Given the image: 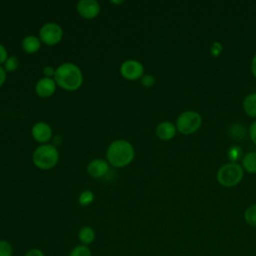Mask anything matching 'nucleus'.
<instances>
[{
    "mask_svg": "<svg viewBox=\"0 0 256 256\" xmlns=\"http://www.w3.org/2000/svg\"><path fill=\"white\" fill-rule=\"evenodd\" d=\"M83 79L81 69L72 62H64L55 70L54 80L57 86L65 91L78 90L83 84Z\"/></svg>",
    "mask_w": 256,
    "mask_h": 256,
    "instance_id": "f257e3e1",
    "label": "nucleus"
},
{
    "mask_svg": "<svg viewBox=\"0 0 256 256\" xmlns=\"http://www.w3.org/2000/svg\"><path fill=\"white\" fill-rule=\"evenodd\" d=\"M135 157V150L133 145L125 139H116L112 141L105 154V159L109 165L122 168L128 166Z\"/></svg>",
    "mask_w": 256,
    "mask_h": 256,
    "instance_id": "f03ea898",
    "label": "nucleus"
},
{
    "mask_svg": "<svg viewBox=\"0 0 256 256\" xmlns=\"http://www.w3.org/2000/svg\"><path fill=\"white\" fill-rule=\"evenodd\" d=\"M59 161V152L53 144H40L33 151L32 162L40 170H50Z\"/></svg>",
    "mask_w": 256,
    "mask_h": 256,
    "instance_id": "7ed1b4c3",
    "label": "nucleus"
},
{
    "mask_svg": "<svg viewBox=\"0 0 256 256\" xmlns=\"http://www.w3.org/2000/svg\"><path fill=\"white\" fill-rule=\"evenodd\" d=\"M244 175V169L239 163L229 162L222 165L217 171V180L224 187H233L240 183Z\"/></svg>",
    "mask_w": 256,
    "mask_h": 256,
    "instance_id": "20e7f679",
    "label": "nucleus"
},
{
    "mask_svg": "<svg viewBox=\"0 0 256 256\" xmlns=\"http://www.w3.org/2000/svg\"><path fill=\"white\" fill-rule=\"evenodd\" d=\"M202 124L201 115L193 110L182 112L176 119V129L181 134L190 135L196 132Z\"/></svg>",
    "mask_w": 256,
    "mask_h": 256,
    "instance_id": "39448f33",
    "label": "nucleus"
},
{
    "mask_svg": "<svg viewBox=\"0 0 256 256\" xmlns=\"http://www.w3.org/2000/svg\"><path fill=\"white\" fill-rule=\"evenodd\" d=\"M38 37L45 45L53 46L62 40L63 29L56 22H47L40 27Z\"/></svg>",
    "mask_w": 256,
    "mask_h": 256,
    "instance_id": "423d86ee",
    "label": "nucleus"
},
{
    "mask_svg": "<svg viewBox=\"0 0 256 256\" xmlns=\"http://www.w3.org/2000/svg\"><path fill=\"white\" fill-rule=\"evenodd\" d=\"M120 74L126 80L135 81L144 75V66L138 60L128 59L121 64Z\"/></svg>",
    "mask_w": 256,
    "mask_h": 256,
    "instance_id": "0eeeda50",
    "label": "nucleus"
},
{
    "mask_svg": "<svg viewBox=\"0 0 256 256\" xmlns=\"http://www.w3.org/2000/svg\"><path fill=\"white\" fill-rule=\"evenodd\" d=\"M76 9L82 18L91 20L99 15L101 6L96 0H80L77 2Z\"/></svg>",
    "mask_w": 256,
    "mask_h": 256,
    "instance_id": "6e6552de",
    "label": "nucleus"
},
{
    "mask_svg": "<svg viewBox=\"0 0 256 256\" xmlns=\"http://www.w3.org/2000/svg\"><path fill=\"white\" fill-rule=\"evenodd\" d=\"M31 135L36 142L46 144L53 138V130L48 123L39 121L32 126Z\"/></svg>",
    "mask_w": 256,
    "mask_h": 256,
    "instance_id": "1a4fd4ad",
    "label": "nucleus"
},
{
    "mask_svg": "<svg viewBox=\"0 0 256 256\" xmlns=\"http://www.w3.org/2000/svg\"><path fill=\"white\" fill-rule=\"evenodd\" d=\"M57 84L54 78L41 77L35 84V92L40 98H49L51 97L57 89Z\"/></svg>",
    "mask_w": 256,
    "mask_h": 256,
    "instance_id": "9d476101",
    "label": "nucleus"
},
{
    "mask_svg": "<svg viewBox=\"0 0 256 256\" xmlns=\"http://www.w3.org/2000/svg\"><path fill=\"white\" fill-rule=\"evenodd\" d=\"M109 170V163L106 159L95 158L87 165V173L90 177L98 179L107 174Z\"/></svg>",
    "mask_w": 256,
    "mask_h": 256,
    "instance_id": "9b49d317",
    "label": "nucleus"
},
{
    "mask_svg": "<svg viewBox=\"0 0 256 256\" xmlns=\"http://www.w3.org/2000/svg\"><path fill=\"white\" fill-rule=\"evenodd\" d=\"M176 131H177V129H176L175 124H173L170 121L160 122L156 126V130H155L157 137L164 141H168V140H171L172 138H174Z\"/></svg>",
    "mask_w": 256,
    "mask_h": 256,
    "instance_id": "f8f14e48",
    "label": "nucleus"
},
{
    "mask_svg": "<svg viewBox=\"0 0 256 256\" xmlns=\"http://www.w3.org/2000/svg\"><path fill=\"white\" fill-rule=\"evenodd\" d=\"M42 42L36 35H27L21 41V48L27 54H34L41 48Z\"/></svg>",
    "mask_w": 256,
    "mask_h": 256,
    "instance_id": "ddd939ff",
    "label": "nucleus"
},
{
    "mask_svg": "<svg viewBox=\"0 0 256 256\" xmlns=\"http://www.w3.org/2000/svg\"><path fill=\"white\" fill-rule=\"evenodd\" d=\"M96 238L95 230L91 226H83L78 232V240L80 244L85 246H90Z\"/></svg>",
    "mask_w": 256,
    "mask_h": 256,
    "instance_id": "4468645a",
    "label": "nucleus"
},
{
    "mask_svg": "<svg viewBox=\"0 0 256 256\" xmlns=\"http://www.w3.org/2000/svg\"><path fill=\"white\" fill-rule=\"evenodd\" d=\"M243 109L247 115L256 118V93H250L244 98Z\"/></svg>",
    "mask_w": 256,
    "mask_h": 256,
    "instance_id": "2eb2a0df",
    "label": "nucleus"
},
{
    "mask_svg": "<svg viewBox=\"0 0 256 256\" xmlns=\"http://www.w3.org/2000/svg\"><path fill=\"white\" fill-rule=\"evenodd\" d=\"M242 167L249 173H256V152L251 151L246 153L242 160Z\"/></svg>",
    "mask_w": 256,
    "mask_h": 256,
    "instance_id": "dca6fc26",
    "label": "nucleus"
},
{
    "mask_svg": "<svg viewBox=\"0 0 256 256\" xmlns=\"http://www.w3.org/2000/svg\"><path fill=\"white\" fill-rule=\"evenodd\" d=\"M244 220L249 226H251L253 228H256V204L250 205L245 210Z\"/></svg>",
    "mask_w": 256,
    "mask_h": 256,
    "instance_id": "f3484780",
    "label": "nucleus"
},
{
    "mask_svg": "<svg viewBox=\"0 0 256 256\" xmlns=\"http://www.w3.org/2000/svg\"><path fill=\"white\" fill-rule=\"evenodd\" d=\"M229 135L237 140L243 139L246 135V129L242 124H233L229 129Z\"/></svg>",
    "mask_w": 256,
    "mask_h": 256,
    "instance_id": "a211bd4d",
    "label": "nucleus"
},
{
    "mask_svg": "<svg viewBox=\"0 0 256 256\" xmlns=\"http://www.w3.org/2000/svg\"><path fill=\"white\" fill-rule=\"evenodd\" d=\"M68 256H92V251L89 246L78 244L70 250Z\"/></svg>",
    "mask_w": 256,
    "mask_h": 256,
    "instance_id": "6ab92c4d",
    "label": "nucleus"
},
{
    "mask_svg": "<svg viewBox=\"0 0 256 256\" xmlns=\"http://www.w3.org/2000/svg\"><path fill=\"white\" fill-rule=\"evenodd\" d=\"M227 155L231 162L237 163L239 160H242V158H243V150L240 146L234 145L228 149Z\"/></svg>",
    "mask_w": 256,
    "mask_h": 256,
    "instance_id": "aec40b11",
    "label": "nucleus"
},
{
    "mask_svg": "<svg viewBox=\"0 0 256 256\" xmlns=\"http://www.w3.org/2000/svg\"><path fill=\"white\" fill-rule=\"evenodd\" d=\"M93 201H94V193L88 189L83 190L78 197V203L83 207L89 206Z\"/></svg>",
    "mask_w": 256,
    "mask_h": 256,
    "instance_id": "412c9836",
    "label": "nucleus"
},
{
    "mask_svg": "<svg viewBox=\"0 0 256 256\" xmlns=\"http://www.w3.org/2000/svg\"><path fill=\"white\" fill-rule=\"evenodd\" d=\"M19 67V59L16 56H8L5 63L3 64V68L7 73H12L16 71Z\"/></svg>",
    "mask_w": 256,
    "mask_h": 256,
    "instance_id": "4be33fe9",
    "label": "nucleus"
},
{
    "mask_svg": "<svg viewBox=\"0 0 256 256\" xmlns=\"http://www.w3.org/2000/svg\"><path fill=\"white\" fill-rule=\"evenodd\" d=\"M13 253L12 244L5 239H0V256H13Z\"/></svg>",
    "mask_w": 256,
    "mask_h": 256,
    "instance_id": "5701e85b",
    "label": "nucleus"
},
{
    "mask_svg": "<svg viewBox=\"0 0 256 256\" xmlns=\"http://www.w3.org/2000/svg\"><path fill=\"white\" fill-rule=\"evenodd\" d=\"M209 51H210V54H211L212 56L218 57V56L223 52V45H222V43L219 42V41L213 42V43L211 44V46H210Z\"/></svg>",
    "mask_w": 256,
    "mask_h": 256,
    "instance_id": "b1692460",
    "label": "nucleus"
},
{
    "mask_svg": "<svg viewBox=\"0 0 256 256\" xmlns=\"http://www.w3.org/2000/svg\"><path fill=\"white\" fill-rule=\"evenodd\" d=\"M141 84L145 88H151L155 84V77L152 74H144L141 79Z\"/></svg>",
    "mask_w": 256,
    "mask_h": 256,
    "instance_id": "393cba45",
    "label": "nucleus"
},
{
    "mask_svg": "<svg viewBox=\"0 0 256 256\" xmlns=\"http://www.w3.org/2000/svg\"><path fill=\"white\" fill-rule=\"evenodd\" d=\"M55 70H56V68L52 67L51 65H46V66L43 67L42 72H43L44 77H47V78H54Z\"/></svg>",
    "mask_w": 256,
    "mask_h": 256,
    "instance_id": "a878e982",
    "label": "nucleus"
},
{
    "mask_svg": "<svg viewBox=\"0 0 256 256\" xmlns=\"http://www.w3.org/2000/svg\"><path fill=\"white\" fill-rule=\"evenodd\" d=\"M8 56L9 55H8V51H7L6 47L0 43V66H2L5 63Z\"/></svg>",
    "mask_w": 256,
    "mask_h": 256,
    "instance_id": "bb28decb",
    "label": "nucleus"
},
{
    "mask_svg": "<svg viewBox=\"0 0 256 256\" xmlns=\"http://www.w3.org/2000/svg\"><path fill=\"white\" fill-rule=\"evenodd\" d=\"M24 256H45V254L39 248H31V249L26 251Z\"/></svg>",
    "mask_w": 256,
    "mask_h": 256,
    "instance_id": "cd10ccee",
    "label": "nucleus"
},
{
    "mask_svg": "<svg viewBox=\"0 0 256 256\" xmlns=\"http://www.w3.org/2000/svg\"><path fill=\"white\" fill-rule=\"evenodd\" d=\"M249 136L254 144H256V120H254L249 127Z\"/></svg>",
    "mask_w": 256,
    "mask_h": 256,
    "instance_id": "c85d7f7f",
    "label": "nucleus"
},
{
    "mask_svg": "<svg viewBox=\"0 0 256 256\" xmlns=\"http://www.w3.org/2000/svg\"><path fill=\"white\" fill-rule=\"evenodd\" d=\"M7 77V72L3 68V66H0V88L4 85Z\"/></svg>",
    "mask_w": 256,
    "mask_h": 256,
    "instance_id": "c756f323",
    "label": "nucleus"
},
{
    "mask_svg": "<svg viewBox=\"0 0 256 256\" xmlns=\"http://www.w3.org/2000/svg\"><path fill=\"white\" fill-rule=\"evenodd\" d=\"M62 142H63L62 136H61V135H55V136H53V138H52V143H51V144H53L55 147H57V146L61 145Z\"/></svg>",
    "mask_w": 256,
    "mask_h": 256,
    "instance_id": "7c9ffc66",
    "label": "nucleus"
},
{
    "mask_svg": "<svg viewBox=\"0 0 256 256\" xmlns=\"http://www.w3.org/2000/svg\"><path fill=\"white\" fill-rule=\"evenodd\" d=\"M251 71H252V74L254 75V77L256 78V54L253 56L252 61H251Z\"/></svg>",
    "mask_w": 256,
    "mask_h": 256,
    "instance_id": "2f4dec72",
    "label": "nucleus"
},
{
    "mask_svg": "<svg viewBox=\"0 0 256 256\" xmlns=\"http://www.w3.org/2000/svg\"><path fill=\"white\" fill-rule=\"evenodd\" d=\"M112 4H115V5H118V4H123L124 1H111Z\"/></svg>",
    "mask_w": 256,
    "mask_h": 256,
    "instance_id": "473e14b6",
    "label": "nucleus"
}]
</instances>
